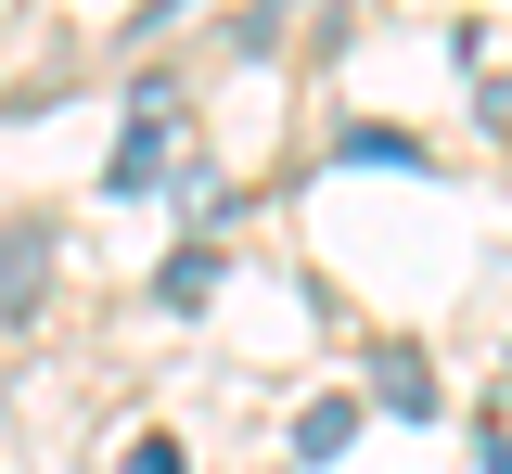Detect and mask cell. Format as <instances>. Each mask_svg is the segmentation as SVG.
<instances>
[{
	"label": "cell",
	"mask_w": 512,
	"mask_h": 474,
	"mask_svg": "<svg viewBox=\"0 0 512 474\" xmlns=\"http://www.w3.org/2000/svg\"><path fill=\"white\" fill-rule=\"evenodd\" d=\"M167 129H180V90H167V77H141L128 141H116V193H167Z\"/></svg>",
	"instance_id": "6da1fadb"
},
{
	"label": "cell",
	"mask_w": 512,
	"mask_h": 474,
	"mask_svg": "<svg viewBox=\"0 0 512 474\" xmlns=\"http://www.w3.org/2000/svg\"><path fill=\"white\" fill-rule=\"evenodd\" d=\"M52 295V218H0V321H39Z\"/></svg>",
	"instance_id": "7a4b0ae2"
},
{
	"label": "cell",
	"mask_w": 512,
	"mask_h": 474,
	"mask_svg": "<svg viewBox=\"0 0 512 474\" xmlns=\"http://www.w3.org/2000/svg\"><path fill=\"white\" fill-rule=\"evenodd\" d=\"M154 295H167V308H205V295H218V257H205V244H192V257H167V282H154Z\"/></svg>",
	"instance_id": "3957f363"
},
{
	"label": "cell",
	"mask_w": 512,
	"mask_h": 474,
	"mask_svg": "<svg viewBox=\"0 0 512 474\" xmlns=\"http://www.w3.org/2000/svg\"><path fill=\"white\" fill-rule=\"evenodd\" d=\"M116 474H192V449H180V436H128Z\"/></svg>",
	"instance_id": "277c9868"
}]
</instances>
